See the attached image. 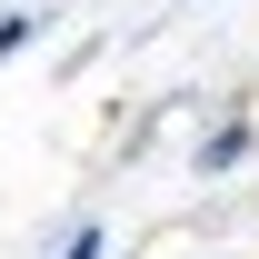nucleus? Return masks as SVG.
Returning a JSON list of instances; mask_svg holds the SVG:
<instances>
[{
    "instance_id": "nucleus-1",
    "label": "nucleus",
    "mask_w": 259,
    "mask_h": 259,
    "mask_svg": "<svg viewBox=\"0 0 259 259\" xmlns=\"http://www.w3.org/2000/svg\"><path fill=\"white\" fill-rule=\"evenodd\" d=\"M249 160V130L229 120V130H209V140H199V169H239Z\"/></svg>"
},
{
    "instance_id": "nucleus-2",
    "label": "nucleus",
    "mask_w": 259,
    "mask_h": 259,
    "mask_svg": "<svg viewBox=\"0 0 259 259\" xmlns=\"http://www.w3.org/2000/svg\"><path fill=\"white\" fill-rule=\"evenodd\" d=\"M30 30H40L30 10H0V60H10V50H30Z\"/></svg>"
},
{
    "instance_id": "nucleus-3",
    "label": "nucleus",
    "mask_w": 259,
    "mask_h": 259,
    "mask_svg": "<svg viewBox=\"0 0 259 259\" xmlns=\"http://www.w3.org/2000/svg\"><path fill=\"white\" fill-rule=\"evenodd\" d=\"M60 259H100V229H70V249Z\"/></svg>"
}]
</instances>
